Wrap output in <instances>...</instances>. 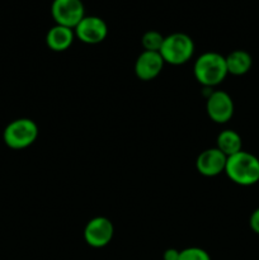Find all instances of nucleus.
Returning <instances> with one entry per match:
<instances>
[{
	"mask_svg": "<svg viewBox=\"0 0 259 260\" xmlns=\"http://www.w3.org/2000/svg\"><path fill=\"white\" fill-rule=\"evenodd\" d=\"M196 80L205 88H213L228 75L226 60L217 52H205L196 60L193 66Z\"/></svg>",
	"mask_w": 259,
	"mask_h": 260,
	"instance_id": "nucleus-2",
	"label": "nucleus"
},
{
	"mask_svg": "<svg viewBox=\"0 0 259 260\" xmlns=\"http://www.w3.org/2000/svg\"><path fill=\"white\" fill-rule=\"evenodd\" d=\"M249 223H250L251 230H253L254 233L258 234V235H259V208H256V210L254 211L253 213H251L250 221H249Z\"/></svg>",
	"mask_w": 259,
	"mask_h": 260,
	"instance_id": "nucleus-16",
	"label": "nucleus"
},
{
	"mask_svg": "<svg viewBox=\"0 0 259 260\" xmlns=\"http://www.w3.org/2000/svg\"><path fill=\"white\" fill-rule=\"evenodd\" d=\"M179 254H180V251L177 250V249H168V250H165L163 259L164 260H179Z\"/></svg>",
	"mask_w": 259,
	"mask_h": 260,
	"instance_id": "nucleus-17",
	"label": "nucleus"
},
{
	"mask_svg": "<svg viewBox=\"0 0 259 260\" xmlns=\"http://www.w3.org/2000/svg\"><path fill=\"white\" fill-rule=\"evenodd\" d=\"M38 137V126L29 118H18L10 122L4 129L3 139L7 146L22 150L35 144Z\"/></svg>",
	"mask_w": 259,
	"mask_h": 260,
	"instance_id": "nucleus-4",
	"label": "nucleus"
},
{
	"mask_svg": "<svg viewBox=\"0 0 259 260\" xmlns=\"http://www.w3.org/2000/svg\"><path fill=\"white\" fill-rule=\"evenodd\" d=\"M74 38H75V32L73 28L55 24L48 29L46 35V43L55 52H62L70 48Z\"/></svg>",
	"mask_w": 259,
	"mask_h": 260,
	"instance_id": "nucleus-11",
	"label": "nucleus"
},
{
	"mask_svg": "<svg viewBox=\"0 0 259 260\" xmlns=\"http://www.w3.org/2000/svg\"><path fill=\"white\" fill-rule=\"evenodd\" d=\"M206 111L208 117L216 123H226L234 116L233 98L226 91H211L206 102Z\"/></svg>",
	"mask_w": 259,
	"mask_h": 260,
	"instance_id": "nucleus-8",
	"label": "nucleus"
},
{
	"mask_svg": "<svg viewBox=\"0 0 259 260\" xmlns=\"http://www.w3.org/2000/svg\"><path fill=\"white\" fill-rule=\"evenodd\" d=\"M225 173L235 184L243 187L255 184L259 182V159L255 155L241 150L228 157Z\"/></svg>",
	"mask_w": 259,
	"mask_h": 260,
	"instance_id": "nucleus-1",
	"label": "nucleus"
},
{
	"mask_svg": "<svg viewBox=\"0 0 259 260\" xmlns=\"http://www.w3.org/2000/svg\"><path fill=\"white\" fill-rule=\"evenodd\" d=\"M228 156L221 152L217 147L207 149L198 155L196 160V168L198 173L205 177H216L225 172Z\"/></svg>",
	"mask_w": 259,
	"mask_h": 260,
	"instance_id": "nucleus-9",
	"label": "nucleus"
},
{
	"mask_svg": "<svg viewBox=\"0 0 259 260\" xmlns=\"http://www.w3.org/2000/svg\"><path fill=\"white\" fill-rule=\"evenodd\" d=\"M75 37L86 45H96L106 40L108 35L107 23L96 15H85L74 28Z\"/></svg>",
	"mask_w": 259,
	"mask_h": 260,
	"instance_id": "nucleus-7",
	"label": "nucleus"
},
{
	"mask_svg": "<svg viewBox=\"0 0 259 260\" xmlns=\"http://www.w3.org/2000/svg\"><path fill=\"white\" fill-rule=\"evenodd\" d=\"M179 260H211L210 254L201 248H187L180 250Z\"/></svg>",
	"mask_w": 259,
	"mask_h": 260,
	"instance_id": "nucleus-15",
	"label": "nucleus"
},
{
	"mask_svg": "<svg viewBox=\"0 0 259 260\" xmlns=\"http://www.w3.org/2000/svg\"><path fill=\"white\" fill-rule=\"evenodd\" d=\"M113 235V223L103 216L91 218L84 229V240L91 248H104L111 243Z\"/></svg>",
	"mask_w": 259,
	"mask_h": 260,
	"instance_id": "nucleus-6",
	"label": "nucleus"
},
{
	"mask_svg": "<svg viewBox=\"0 0 259 260\" xmlns=\"http://www.w3.org/2000/svg\"><path fill=\"white\" fill-rule=\"evenodd\" d=\"M163 42H164V36L157 30H147L141 38L144 51H151V52H160Z\"/></svg>",
	"mask_w": 259,
	"mask_h": 260,
	"instance_id": "nucleus-14",
	"label": "nucleus"
},
{
	"mask_svg": "<svg viewBox=\"0 0 259 260\" xmlns=\"http://www.w3.org/2000/svg\"><path fill=\"white\" fill-rule=\"evenodd\" d=\"M225 60L228 73L235 76H241L246 74L250 70L251 65H253V58L244 50L233 51V52L226 56Z\"/></svg>",
	"mask_w": 259,
	"mask_h": 260,
	"instance_id": "nucleus-12",
	"label": "nucleus"
},
{
	"mask_svg": "<svg viewBox=\"0 0 259 260\" xmlns=\"http://www.w3.org/2000/svg\"><path fill=\"white\" fill-rule=\"evenodd\" d=\"M164 63L160 52L142 51L135 62V74L140 80H152L161 73Z\"/></svg>",
	"mask_w": 259,
	"mask_h": 260,
	"instance_id": "nucleus-10",
	"label": "nucleus"
},
{
	"mask_svg": "<svg viewBox=\"0 0 259 260\" xmlns=\"http://www.w3.org/2000/svg\"><path fill=\"white\" fill-rule=\"evenodd\" d=\"M51 14L56 24L74 29L85 17V8L81 0H53Z\"/></svg>",
	"mask_w": 259,
	"mask_h": 260,
	"instance_id": "nucleus-5",
	"label": "nucleus"
},
{
	"mask_svg": "<svg viewBox=\"0 0 259 260\" xmlns=\"http://www.w3.org/2000/svg\"><path fill=\"white\" fill-rule=\"evenodd\" d=\"M195 52V42L185 33H172L164 37L160 55L165 63L170 65H183L192 58Z\"/></svg>",
	"mask_w": 259,
	"mask_h": 260,
	"instance_id": "nucleus-3",
	"label": "nucleus"
},
{
	"mask_svg": "<svg viewBox=\"0 0 259 260\" xmlns=\"http://www.w3.org/2000/svg\"><path fill=\"white\" fill-rule=\"evenodd\" d=\"M216 144H217L216 147L228 157L231 156V155L238 154L239 151H241V147H243L240 135L234 131V129H223L222 132H220L217 140H216Z\"/></svg>",
	"mask_w": 259,
	"mask_h": 260,
	"instance_id": "nucleus-13",
	"label": "nucleus"
}]
</instances>
